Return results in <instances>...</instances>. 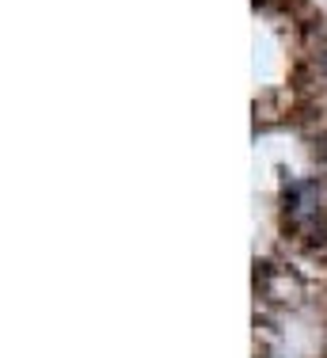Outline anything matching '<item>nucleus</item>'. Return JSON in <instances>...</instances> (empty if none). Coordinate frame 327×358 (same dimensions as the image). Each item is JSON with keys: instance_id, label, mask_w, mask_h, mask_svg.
Here are the masks:
<instances>
[]
</instances>
